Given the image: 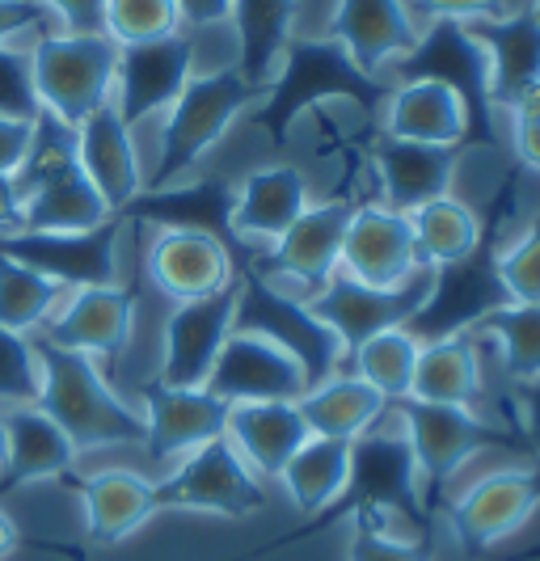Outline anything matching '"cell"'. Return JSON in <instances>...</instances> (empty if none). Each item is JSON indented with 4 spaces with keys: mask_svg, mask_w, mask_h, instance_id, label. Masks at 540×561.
<instances>
[{
    "mask_svg": "<svg viewBox=\"0 0 540 561\" xmlns=\"http://www.w3.org/2000/svg\"><path fill=\"white\" fill-rule=\"evenodd\" d=\"M4 422V465H0V499L18 494L26 485L51 478H72V465L81 451L72 439L47 419L38 405H13L0 414Z\"/></svg>",
    "mask_w": 540,
    "mask_h": 561,
    "instance_id": "obj_27",
    "label": "cell"
},
{
    "mask_svg": "<svg viewBox=\"0 0 540 561\" xmlns=\"http://www.w3.org/2000/svg\"><path fill=\"white\" fill-rule=\"evenodd\" d=\"M136 334V291L127 283H106V287H77L64 291L51 321L38 330L51 346L89 355L97 364L118 359Z\"/></svg>",
    "mask_w": 540,
    "mask_h": 561,
    "instance_id": "obj_21",
    "label": "cell"
},
{
    "mask_svg": "<svg viewBox=\"0 0 540 561\" xmlns=\"http://www.w3.org/2000/svg\"><path fill=\"white\" fill-rule=\"evenodd\" d=\"M177 4L173 0H106L102 4V34L114 47H140L177 34Z\"/></svg>",
    "mask_w": 540,
    "mask_h": 561,
    "instance_id": "obj_42",
    "label": "cell"
},
{
    "mask_svg": "<svg viewBox=\"0 0 540 561\" xmlns=\"http://www.w3.org/2000/svg\"><path fill=\"white\" fill-rule=\"evenodd\" d=\"M346 478H351V444L309 435L300 444V451L284 465V473L275 478V485L284 490L291 511H300L305 519H317L342 494Z\"/></svg>",
    "mask_w": 540,
    "mask_h": 561,
    "instance_id": "obj_36",
    "label": "cell"
},
{
    "mask_svg": "<svg viewBox=\"0 0 540 561\" xmlns=\"http://www.w3.org/2000/svg\"><path fill=\"white\" fill-rule=\"evenodd\" d=\"M34 4H43L59 22V30H68V34H97L102 30L106 0H34Z\"/></svg>",
    "mask_w": 540,
    "mask_h": 561,
    "instance_id": "obj_48",
    "label": "cell"
},
{
    "mask_svg": "<svg viewBox=\"0 0 540 561\" xmlns=\"http://www.w3.org/2000/svg\"><path fill=\"white\" fill-rule=\"evenodd\" d=\"M18 182L26 195V232H89L114 220L106 198L77 165V131L51 114H38Z\"/></svg>",
    "mask_w": 540,
    "mask_h": 561,
    "instance_id": "obj_5",
    "label": "cell"
},
{
    "mask_svg": "<svg viewBox=\"0 0 540 561\" xmlns=\"http://www.w3.org/2000/svg\"><path fill=\"white\" fill-rule=\"evenodd\" d=\"M540 511V460L515 456L478 478L452 485L444 499L435 524H444L448 536L460 545V553L478 558L498 545H507L528 528V519Z\"/></svg>",
    "mask_w": 540,
    "mask_h": 561,
    "instance_id": "obj_6",
    "label": "cell"
},
{
    "mask_svg": "<svg viewBox=\"0 0 540 561\" xmlns=\"http://www.w3.org/2000/svg\"><path fill=\"white\" fill-rule=\"evenodd\" d=\"M34 351H38V401L34 405L72 439V448H140V405L114 389L106 367L89 355L51 346L47 337H34Z\"/></svg>",
    "mask_w": 540,
    "mask_h": 561,
    "instance_id": "obj_2",
    "label": "cell"
},
{
    "mask_svg": "<svg viewBox=\"0 0 540 561\" xmlns=\"http://www.w3.org/2000/svg\"><path fill=\"white\" fill-rule=\"evenodd\" d=\"M34 140V123L22 118H0V173H18Z\"/></svg>",
    "mask_w": 540,
    "mask_h": 561,
    "instance_id": "obj_50",
    "label": "cell"
},
{
    "mask_svg": "<svg viewBox=\"0 0 540 561\" xmlns=\"http://www.w3.org/2000/svg\"><path fill=\"white\" fill-rule=\"evenodd\" d=\"M232 330H250V334H262L275 346H284L300 364L309 385L325 380L330 371L346 364L334 330L309 309V300L275 287L250 266H241V275H237V325Z\"/></svg>",
    "mask_w": 540,
    "mask_h": 561,
    "instance_id": "obj_10",
    "label": "cell"
},
{
    "mask_svg": "<svg viewBox=\"0 0 540 561\" xmlns=\"http://www.w3.org/2000/svg\"><path fill=\"white\" fill-rule=\"evenodd\" d=\"M494 275L507 305H540V216L519 225L494 245Z\"/></svg>",
    "mask_w": 540,
    "mask_h": 561,
    "instance_id": "obj_40",
    "label": "cell"
},
{
    "mask_svg": "<svg viewBox=\"0 0 540 561\" xmlns=\"http://www.w3.org/2000/svg\"><path fill=\"white\" fill-rule=\"evenodd\" d=\"M346 561H435V533L398 528L389 519L346 524Z\"/></svg>",
    "mask_w": 540,
    "mask_h": 561,
    "instance_id": "obj_41",
    "label": "cell"
},
{
    "mask_svg": "<svg viewBox=\"0 0 540 561\" xmlns=\"http://www.w3.org/2000/svg\"><path fill=\"white\" fill-rule=\"evenodd\" d=\"M418 30L423 26L405 0H338L321 34L338 43L359 72L384 77V68L414 47Z\"/></svg>",
    "mask_w": 540,
    "mask_h": 561,
    "instance_id": "obj_25",
    "label": "cell"
},
{
    "mask_svg": "<svg viewBox=\"0 0 540 561\" xmlns=\"http://www.w3.org/2000/svg\"><path fill=\"white\" fill-rule=\"evenodd\" d=\"M26 56L38 106L43 114L59 118L64 127H81L89 114L111 102L118 47L102 30L97 34L43 30V34H34Z\"/></svg>",
    "mask_w": 540,
    "mask_h": 561,
    "instance_id": "obj_7",
    "label": "cell"
},
{
    "mask_svg": "<svg viewBox=\"0 0 540 561\" xmlns=\"http://www.w3.org/2000/svg\"><path fill=\"white\" fill-rule=\"evenodd\" d=\"M161 511H191V515H220V519H250L271 503V485L232 451L228 439H211L191 456L173 460L157 478Z\"/></svg>",
    "mask_w": 540,
    "mask_h": 561,
    "instance_id": "obj_11",
    "label": "cell"
},
{
    "mask_svg": "<svg viewBox=\"0 0 540 561\" xmlns=\"http://www.w3.org/2000/svg\"><path fill=\"white\" fill-rule=\"evenodd\" d=\"M389 419L398 422V431L410 444L418 485H423V506L435 519L444 499L452 494L460 473L485 456V451H503V456H528L524 439L515 435L512 422L490 419L482 405H435V401H414L401 397L389 405Z\"/></svg>",
    "mask_w": 540,
    "mask_h": 561,
    "instance_id": "obj_3",
    "label": "cell"
},
{
    "mask_svg": "<svg viewBox=\"0 0 540 561\" xmlns=\"http://www.w3.org/2000/svg\"><path fill=\"white\" fill-rule=\"evenodd\" d=\"M410 232H414V253L423 271H444L452 262H464L469 253L482 245L485 216L482 207L464 203L456 195L430 198L418 211H410Z\"/></svg>",
    "mask_w": 540,
    "mask_h": 561,
    "instance_id": "obj_35",
    "label": "cell"
},
{
    "mask_svg": "<svg viewBox=\"0 0 540 561\" xmlns=\"http://www.w3.org/2000/svg\"><path fill=\"white\" fill-rule=\"evenodd\" d=\"M85 511V533L93 545H118L136 536L161 511L157 481L143 478L140 469H97L89 478H64Z\"/></svg>",
    "mask_w": 540,
    "mask_h": 561,
    "instance_id": "obj_28",
    "label": "cell"
},
{
    "mask_svg": "<svg viewBox=\"0 0 540 561\" xmlns=\"http://www.w3.org/2000/svg\"><path fill=\"white\" fill-rule=\"evenodd\" d=\"M418 253H414V232L410 216L376 198H355L351 220L342 232L338 275L368 287H401L418 275Z\"/></svg>",
    "mask_w": 540,
    "mask_h": 561,
    "instance_id": "obj_18",
    "label": "cell"
},
{
    "mask_svg": "<svg viewBox=\"0 0 540 561\" xmlns=\"http://www.w3.org/2000/svg\"><path fill=\"white\" fill-rule=\"evenodd\" d=\"M512 111H528V114H537L540 118V84H532V89L519 98V106H512Z\"/></svg>",
    "mask_w": 540,
    "mask_h": 561,
    "instance_id": "obj_53",
    "label": "cell"
},
{
    "mask_svg": "<svg viewBox=\"0 0 540 561\" xmlns=\"http://www.w3.org/2000/svg\"><path fill=\"white\" fill-rule=\"evenodd\" d=\"M195 72H199L195 68V34H186V30L157 38V43H140V47H118L111 106L136 131L148 118H161L170 111Z\"/></svg>",
    "mask_w": 540,
    "mask_h": 561,
    "instance_id": "obj_14",
    "label": "cell"
},
{
    "mask_svg": "<svg viewBox=\"0 0 540 561\" xmlns=\"http://www.w3.org/2000/svg\"><path fill=\"white\" fill-rule=\"evenodd\" d=\"M494 355L507 389H524L540 380V305H503L473 330Z\"/></svg>",
    "mask_w": 540,
    "mask_h": 561,
    "instance_id": "obj_37",
    "label": "cell"
},
{
    "mask_svg": "<svg viewBox=\"0 0 540 561\" xmlns=\"http://www.w3.org/2000/svg\"><path fill=\"white\" fill-rule=\"evenodd\" d=\"M376 131L410 144H435V148H460L469 152V111L460 93L427 77L389 81L384 106L376 114Z\"/></svg>",
    "mask_w": 540,
    "mask_h": 561,
    "instance_id": "obj_24",
    "label": "cell"
},
{
    "mask_svg": "<svg viewBox=\"0 0 540 561\" xmlns=\"http://www.w3.org/2000/svg\"><path fill=\"white\" fill-rule=\"evenodd\" d=\"M228 216H232V186L225 178H186L161 191H143L118 220L127 225H152V228H191V232H211L232 245L228 232ZM237 253V250H232Z\"/></svg>",
    "mask_w": 540,
    "mask_h": 561,
    "instance_id": "obj_31",
    "label": "cell"
},
{
    "mask_svg": "<svg viewBox=\"0 0 540 561\" xmlns=\"http://www.w3.org/2000/svg\"><path fill=\"white\" fill-rule=\"evenodd\" d=\"M414 9L427 18V22H494L503 13H512L507 0H414Z\"/></svg>",
    "mask_w": 540,
    "mask_h": 561,
    "instance_id": "obj_45",
    "label": "cell"
},
{
    "mask_svg": "<svg viewBox=\"0 0 540 561\" xmlns=\"http://www.w3.org/2000/svg\"><path fill=\"white\" fill-rule=\"evenodd\" d=\"M207 389L228 401V405H245V401H300L309 389L300 364L287 355L284 346H275L271 337L250 334V330H232L228 342L216 355V367L207 376Z\"/></svg>",
    "mask_w": 540,
    "mask_h": 561,
    "instance_id": "obj_23",
    "label": "cell"
},
{
    "mask_svg": "<svg viewBox=\"0 0 540 561\" xmlns=\"http://www.w3.org/2000/svg\"><path fill=\"white\" fill-rule=\"evenodd\" d=\"M232 325H237V283L220 296L173 305L161 325V367L152 380L173 389H203Z\"/></svg>",
    "mask_w": 540,
    "mask_h": 561,
    "instance_id": "obj_20",
    "label": "cell"
},
{
    "mask_svg": "<svg viewBox=\"0 0 540 561\" xmlns=\"http://www.w3.org/2000/svg\"><path fill=\"white\" fill-rule=\"evenodd\" d=\"M309 203H313V182L300 165L271 161V165L250 169L232 186V216H228L232 250L250 245L257 253L275 245L287 228L305 216Z\"/></svg>",
    "mask_w": 540,
    "mask_h": 561,
    "instance_id": "obj_22",
    "label": "cell"
},
{
    "mask_svg": "<svg viewBox=\"0 0 540 561\" xmlns=\"http://www.w3.org/2000/svg\"><path fill=\"white\" fill-rule=\"evenodd\" d=\"M140 414H143V444L152 465H165L191 456L195 448L225 439L228 401L203 389H173L161 380H143L140 385Z\"/></svg>",
    "mask_w": 540,
    "mask_h": 561,
    "instance_id": "obj_17",
    "label": "cell"
},
{
    "mask_svg": "<svg viewBox=\"0 0 540 561\" xmlns=\"http://www.w3.org/2000/svg\"><path fill=\"white\" fill-rule=\"evenodd\" d=\"M0 465H4V422H0Z\"/></svg>",
    "mask_w": 540,
    "mask_h": 561,
    "instance_id": "obj_55",
    "label": "cell"
},
{
    "mask_svg": "<svg viewBox=\"0 0 540 561\" xmlns=\"http://www.w3.org/2000/svg\"><path fill=\"white\" fill-rule=\"evenodd\" d=\"M469 34L482 43L490 64L494 111L507 114L532 84H540V22L528 9H512L494 22H469Z\"/></svg>",
    "mask_w": 540,
    "mask_h": 561,
    "instance_id": "obj_30",
    "label": "cell"
},
{
    "mask_svg": "<svg viewBox=\"0 0 540 561\" xmlns=\"http://www.w3.org/2000/svg\"><path fill=\"white\" fill-rule=\"evenodd\" d=\"M26 228V195L18 173H0V237H13Z\"/></svg>",
    "mask_w": 540,
    "mask_h": 561,
    "instance_id": "obj_51",
    "label": "cell"
},
{
    "mask_svg": "<svg viewBox=\"0 0 540 561\" xmlns=\"http://www.w3.org/2000/svg\"><path fill=\"white\" fill-rule=\"evenodd\" d=\"M64 300V287L43 279L38 271H30L22 262H13L9 253H0V330L9 334H38L51 312Z\"/></svg>",
    "mask_w": 540,
    "mask_h": 561,
    "instance_id": "obj_39",
    "label": "cell"
},
{
    "mask_svg": "<svg viewBox=\"0 0 540 561\" xmlns=\"http://www.w3.org/2000/svg\"><path fill=\"white\" fill-rule=\"evenodd\" d=\"M22 540H26V536H22V528H18V519L0 506V561L13 558V553L22 549Z\"/></svg>",
    "mask_w": 540,
    "mask_h": 561,
    "instance_id": "obj_52",
    "label": "cell"
},
{
    "mask_svg": "<svg viewBox=\"0 0 540 561\" xmlns=\"http://www.w3.org/2000/svg\"><path fill=\"white\" fill-rule=\"evenodd\" d=\"M123 228L127 220H106L89 232H13L0 237V253L38 271L43 279L59 283L64 291L77 287H106L123 283L118 275V250H123Z\"/></svg>",
    "mask_w": 540,
    "mask_h": 561,
    "instance_id": "obj_13",
    "label": "cell"
},
{
    "mask_svg": "<svg viewBox=\"0 0 540 561\" xmlns=\"http://www.w3.org/2000/svg\"><path fill=\"white\" fill-rule=\"evenodd\" d=\"M296 405L305 414L309 435H317V439H342V444H355L364 431H371L376 422L389 419V401L376 393L371 385H364L351 367H338L325 380L309 385Z\"/></svg>",
    "mask_w": 540,
    "mask_h": 561,
    "instance_id": "obj_32",
    "label": "cell"
},
{
    "mask_svg": "<svg viewBox=\"0 0 540 561\" xmlns=\"http://www.w3.org/2000/svg\"><path fill=\"white\" fill-rule=\"evenodd\" d=\"M528 13H532V18L540 22V0H528Z\"/></svg>",
    "mask_w": 540,
    "mask_h": 561,
    "instance_id": "obj_54",
    "label": "cell"
},
{
    "mask_svg": "<svg viewBox=\"0 0 540 561\" xmlns=\"http://www.w3.org/2000/svg\"><path fill=\"white\" fill-rule=\"evenodd\" d=\"M405 77H427L460 93L469 111V148L498 152L503 131H498V111L490 98V64H485L482 43L460 22H427L418 30L414 47L398 59V81Z\"/></svg>",
    "mask_w": 540,
    "mask_h": 561,
    "instance_id": "obj_9",
    "label": "cell"
},
{
    "mask_svg": "<svg viewBox=\"0 0 540 561\" xmlns=\"http://www.w3.org/2000/svg\"><path fill=\"white\" fill-rule=\"evenodd\" d=\"M515 182H519V173L503 178V186H498V195L490 203V211H482L485 216L482 245L469 253L464 262H452L444 271H430L427 300H423V309L414 312V321H410V330L418 337L473 334L490 312L507 305V296L498 287V275H494V245L507 232V216H512L507 211V195H512Z\"/></svg>",
    "mask_w": 540,
    "mask_h": 561,
    "instance_id": "obj_8",
    "label": "cell"
},
{
    "mask_svg": "<svg viewBox=\"0 0 540 561\" xmlns=\"http://www.w3.org/2000/svg\"><path fill=\"white\" fill-rule=\"evenodd\" d=\"M410 397L414 401H435V405H485L482 337L478 334L423 337Z\"/></svg>",
    "mask_w": 540,
    "mask_h": 561,
    "instance_id": "obj_33",
    "label": "cell"
},
{
    "mask_svg": "<svg viewBox=\"0 0 540 561\" xmlns=\"http://www.w3.org/2000/svg\"><path fill=\"white\" fill-rule=\"evenodd\" d=\"M77 131V165L93 182V191L106 198L114 216H123L136 198L143 195V161L136 148V131L118 118L111 102L102 111H93L72 127Z\"/></svg>",
    "mask_w": 540,
    "mask_h": 561,
    "instance_id": "obj_26",
    "label": "cell"
},
{
    "mask_svg": "<svg viewBox=\"0 0 540 561\" xmlns=\"http://www.w3.org/2000/svg\"><path fill=\"white\" fill-rule=\"evenodd\" d=\"M143 275L165 300L186 305V300H207V296L228 291L241 275V266H237L232 245L211 232L157 228V237L143 250Z\"/></svg>",
    "mask_w": 540,
    "mask_h": 561,
    "instance_id": "obj_15",
    "label": "cell"
},
{
    "mask_svg": "<svg viewBox=\"0 0 540 561\" xmlns=\"http://www.w3.org/2000/svg\"><path fill=\"white\" fill-rule=\"evenodd\" d=\"M427 287H430V271H418L414 279L401 283V287H368V283L334 275L309 300V309L334 330L342 355H351L368 337L384 334L393 325H410L414 312L423 309V300H427Z\"/></svg>",
    "mask_w": 540,
    "mask_h": 561,
    "instance_id": "obj_16",
    "label": "cell"
},
{
    "mask_svg": "<svg viewBox=\"0 0 540 561\" xmlns=\"http://www.w3.org/2000/svg\"><path fill=\"white\" fill-rule=\"evenodd\" d=\"M503 144L512 148L515 165L540 178V118L528 111H507V136Z\"/></svg>",
    "mask_w": 540,
    "mask_h": 561,
    "instance_id": "obj_46",
    "label": "cell"
},
{
    "mask_svg": "<svg viewBox=\"0 0 540 561\" xmlns=\"http://www.w3.org/2000/svg\"><path fill=\"white\" fill-rule=\"evenodd\" d=\"M225 439L266 485L284 473V465L309 439V426L296 401H245L228 405Z\"/></svg>",
    "mask_w": 540,
    "mask_h": 561,
    "instance_id": "obj_29",
    "label": "cell"
},
{
    "mask_svg": "<svg viewBox=\"0 0 540 561\" xmlns=\"http://www.w3.org/2000/svg\"><path fill=\"white\" fill-rule=\"evenodd\" d=\"M177 4V22L186 34H199V30H220L232 22V4L237 0H173Z\"/></svg>",
    "mask_w": 540,
    "mask_h": 561,
    "instance_id": "obj_49",
    "label": "cell"
},
{
    "mask_svg": "<svg viewBox=\"0 0 540 561\" xmlns=\"http://www.w3.org/2000/svg\"><path fill=\"white\" fill-rule=\"evenodd\" d=\"M0 401L9 410L38 401V351H34V337L0 330Z\"/></svg>",
    "mask_w": 540,
    "mask_h": 561,
    "instance_id": "obj_43",
    "label": "cell"
},
{
    "mask_svg": "<svg viewBox=\"0 0 540 561\" xmlns=\"http://www.w3.org/2000/svg\"><path fill=\"white\" fill-rule=\"evenodd\" d=\"M418 351H423V337L414 334L410 325H393V330H384V334L368 337L364 346H355L342 367H351L364 385H371L376 393L393 405L401 397H410L414 367H418Z\"/></svg>",
    "mask_w": 540,
    "mask_h": 561,
    "instance_id": "obj_38",
    "label": "cell"
},
{
    "mask_svg": "<svg viewBox=\"0 0 540 561\" xmlns=\"http://www.w3.org/2000/svg\"><path fill=\"white\" fill-rule=\"evenodd\" d=\"M257 98L262 93L237 72V64L195 72L177 93V102L161 114L157 165L143 169V191H161L195 178V169L216 152V144L232 131V123H241L254 111Z\"/></svg>",
    "mask_w": 540,
    "mask_h": 561,
    "instance_id": "obj_4",
    "label": "cell"
},
{
    "mask_svg": "<svg viewBox=\"0 0 540 561\" xmlns=\"http://www.w3.org/2000/svg\"><path fill=\"white\" fill-rule=\"evenodd\" d=\"M300 0H237L232 4V34H237V72L254 84L257 93L275 77V64L296 34Z\"/></svg>",
    "mask_w": 540,
    "mask_h": 561,
    "instance_id": "obj_34",
    "label": "cell"
},
{
    "mask_svg": "<svg viewBox=\"0 0 540 561\" xmlns=\"http://www.w3.org/2000/svg\"><path fill=\"white\" fill-rule=\"evenodd\" d=\"M38 93H34V72H30V56L22 47H0V118H22V123H38Z\"/></svg>",
    "mask_w": 540,
    "mask_h": 561,
    "instance_id": "obj_44",
    "label": "cell"
},
{
    "mask_svg": "<svg viewBox=\"0 0 540 561\" xmlns=\"http://www.w3.org/2000/svg\"><path fill=\"white\" fill-rule=\"evenodd\" d=\"M47 22H51V13L43 4H34V0H0V47L18 43L30 30L43 34Z\"/></svg>",
    "mask_w": 540,
    "mask_h": 561,
    "instance_id": "obj_47",
    "label": "cell"
},
{
    "mask_svg": "<svg viewBox=\"0 0 540 561\" xmlns=\"http://www.w3.org/2000/svg\"><path fill=\"white\" fill-rule=\"evenodd\" d=\"M355 195H325L313 198L305 207V216L287 228L284 237L266 250H257L245 266L257 271L262 279H271L275 287H284L291 296L313 300L325 283L338 275V253H342V232L351 220Z\"/></svg>",
    "mask_w": 540,
    "mask_h": 561,
    "instance_id": "obj_12",
    "label": "cell"
},
{
    "mask_svg": "<svg viewBox=\"0 0 540 561\" xmlns=\"http://www.w3.org/2000/svg\"><path fill=\"white\" fill-rule=\"evenodd\" d=\"M460 148H435V144H410L393 136H368L364 144V165L376 182V203L393 207L401 216L418 211L430 198L452 195L456 173H460Z\"/></svg>",
    "mask_w": 540,
    "mask_h": 561,
    "instance_id": "obj_19",
    "label": "cell"
},
{
    "mask_svg": "<svg viewBox=\"0 0 540 561\" xmlns=\"http://www.w3.org/2000/svg\"><path fill=\"white\" fill-rule=\"evenodd\" d=\"M389 81L359 72L351 56L325 34H291L275 77L266 81L254 106V127L266 131L275 148H287L300 118H317L338 106H355L364 118H376L384 106Z\"/></svg>",
    "mask_w": 540,
    "mask_h": 561,
    "instance_id": "obj_1",
    "label": "cell"
}]
</instances>
